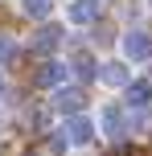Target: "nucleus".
I'll use <instances>...</instances> for the list:
<instances>
[{"label":"nucleus","instance_id":"f257e3e1","mask_svg":"<svg viewBox=\"0 0 152 156\" xmlns=\"http://www.w3.org/2000/svg\"><path fill=\"white\" fill-rule=\"evenodd\" d=\"M82 107H87V90H82V86H58V90H54V111L78 115Z\"/></svg>","mask_w":152,"mask_h":156},{"label":"nucleus","instance_id":"f03ea898","mask_svg":"<svg viewBox=\"0 0 152 156\" xmlns=\"http://www.w3.org/2000/svg\"><path fill=\"white\" fill-rule=\"evenodd\" d=\"M123 54H128V62H148L152 58V37L144 29H132L128 37H123Z\"/></svg>","mask_w":152,"mask_h":156},{"label":"nucleus","instance_id":"7ed1b4c3","mask_svg":"<svg viewBox=\"0 0 152 156\" xmlns=\"http://www.w3.org/2000/svg\"><path fill=\"white\" fill-rule=\"evenodd\" d=\"M62 132H66V140H70V144H90V140H95V123H90L87 115H70Z\"/></svg>","mask_w":152,"mask_h":156},{"label":"nucleus","instance_id":"20e7f679","mask_svg":"<svg viewBox=\"0 0 152 156\" xmlns=\"http://www.w3.org/2000/svg\"><path fill=\"white\" fill-rule=\"evenodd\" d=\"M66 70H70V66H62V62H41V70L33 74V82H37V86H54V90H58V86L66 82Z\"/></svg>","mask_w":152,"mask_h":156},{"label":"nucleus","instance_id":"39448f33","mask_svg":"<svg viewBox=\"0 0 152 156\" xmlns=\"http://www.w3.org/2000/svg\"><path fill=\"white\" fill-rule=\"evenodd\" d=\"M123 99H128L132 111H144L152 103V82H128V86H123Z\"/></svg>","mask_w":152,"mask_h":156},{"label":"nucleus","instance_id":"423d86ee","mask_svg":"<svg viewBox=\"0 0 152 156\" xmlns=\"http://www.w3.org/2000/svg\"><path fill=\"white\" fill-rule=\"evenodd\" d=\"M66 144H70V140H66V132L41 136V140L33 144V152H29V156H62V152H66Z\"/></svg>","mask_w":152,"mask_h":156},{"label":"nucleus","instance_id":"0eeeda50","mask_svg":"<svg viewBox=\"0 0 152 156\" xmlns=\"http://www.w3.org/2000/svg\"><path fill=\"white\" fill-rule=\"evenodd\" d=\"M58 45H62V29H58V25H45V29L33 37V54H54Z\"/></svg>","mask_w":152,"mask_h":156},{"label":"nucleus","instance_id":"6e6552de","mask_svg":"<svg viewBox=\"0 0 152 156\" xmlns=\"http://www.w3.org/2000/svg\"><path fill=\"white\" fill-rule=\"evenodd\" d=\"M70 21L74 25H95L99 21V0H74L70 4Z\"/></svg>","mask_w":152,"mask_h":156},{"label":"nucleus","instance_id":"1a4fd4ad","mask_svg":"<svg viewBox=\"0 0 152 156\" xmlns=\"http://www.w3.org/2000/svg\"><path fill=\"white\" fill-rule=\"evenodd\" d=\"M99 78H103L107 86H128L132 82V74H128L123 62H103V66H99Z\"/></svg>","mask_w":152,"mask_h":156},{"label":"nucleus","instance_id":"9d476101","mask_svg":"<svg viewBox=\"0 0 152 156\" xmlns=\"http://www.w3.org/2000/svg\"><path fill=\"white\" fill-rule=\"evenodd\" d=\"M70 70L82 78V82H90V78H99V66H95V58L87 54V49H78V54L70 58Z\"/></svg>","mask_w":152,"mask_h":156},{"label":"nucleus","instance_id":"9b49d317","mask_svg":"<svg viewBox=\"0 0 152 156\" xmlns=\"http://www.w3.org/2000/svg\"><path fill=\"white\" fill-rule=\"evenodd\" d=\"M103 127H107V136H119V132H123V111L107 107V111H103Z\"/></svg>","mask_w":152,"mask_h":156},{"label":"nucleus","instance_id":"f8f14e48","mask_svg":"<svg viewBox=\"0 0 152 156\" xmlns=\"http://www.w3.org/2000/svg\"><path fill=\"white\" fill-rule=\"evenodd\" d=\"M49 8H54V0H25V12H29V16H37V21H45V16H49Z\"/></svg>","mask_w":152,"mask_h":156},{"label":"nucleus","instance_id":"ddd939ff","mask_svg":"<svg viewBox=\"0 0 152 156\" xmlns=\"http://www.w3.org/2000/svg\"><path fill=\"white\" fill-rule=\"evenodd\" d=\"M8 58H12V41L0 33V62H8Z\"/></svg>","mask_w":152,"mask_h":156},{"label":"nucleus","instance_id":"4468645a","mask_svg":"<svg viewBox=\"0 0 152 156\" xmlns=\"http://www.w3.org/2000/svg\"><path fill=\"white\" fill-rule=\"evenodd\" d=\"M95 37H99V41H111V25L99 21V25H95Z\"/></svg>","mask_w":152,"mask_h":156},{"label":"nucleus","instance_id":"2eb2a0df","mask_svg":"<svg viewBox=\"0 0 152 156\" xmlns=\"http://www.w3.org/2000/svg\"><path fill=\"white\" fill-rule=\"evenodd\" d=\"M0 99H4V78H0Z\"/></svg>","mask_w":152,"mask_h":156}]
</instances>
